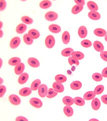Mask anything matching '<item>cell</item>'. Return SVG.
Returning <instances> with one entry per match:
<instances>
[{
    "label": "cell",
    "mask_w": 107,
    "mask_h": 121,
    "mask_svg": "<svg viewBox=\"0 0 107 121\" xmlns=\"http://www.w3.org/2000/svg\"><path fill=\"white\" fill-rule=\"evenodd\" d=\"M71 56L73 58L78 60H82L85 58V55L83 54V52L79 51H74L72 53Z\"/></svg>",
    "instance_id": "603a6c76"
},
{
    "label": "cell",
    "mask_w": 107,
    "mask_h": 121,
    "mask_svg": "<svg viewBox=\"0 0 107 121\" xmlns=\"http://www.w3.org/2000/svg\"><path fill=\"white\" fill-rule=\"evenodd\" d=\"M9 101L14 105H18L21 104V99L16 94H11L9 96Z\"/></svg>",
    "instance_id": "8992f818"
},
{
    "label": "cell",
    "mask_w": 107,
    "mask_h": 121,
    "mask_svg": "<svg viewBox=\"0 0 107 121\" xmlns=\"http://www.w3.org/2000/svg\"><path fill=\"white\" fill-rule=\"evenodd\" d=\"M90 121H99L97 119H91L89 120Z\"/></svg>",
    "instance_id": "681fc988"
},
{
    "label": "cell",
    "mask_w": 107,
    "mask_h": 121,
    "mask_svg": "<svg viewBox=\"0 0 107 121\" xmlns=\"http://www.w3.org/2000/svg\"><path fill=\"white\" fill-rule=\"evenodd\" d=\"M55 80L56 82L59 83H63L67 81V77L62 74H58L55 76Z\"/></svg>",
    "instance_id": "1f68e13d"
},
{
    "label": "cell",
    "mask_w": 107,
    "mask_h": 121,
    "mask_svg": "<svg viewBox=\"0 0 107 121\" xmlns=\"http://www.w3.org/2000/svg\"><path fill=\"white\" fill-rule=\"evenodd\" d=\"M41 85V81L40 79H36L34 80L31 84L30 88L32 91H36L38 90L39 86Z\"/></svg>",
    "instance_id": "4dcf8cb0"
},
{
    "label": "cell",
    "mask_w": 107,
    "mask_h": 121,
    "mask_svg": "<svg viewBox=\"0 0 107 121\" xmlns=\"http://www.w3.org/2000/svg\"><path fill=\"white\" fill-rule=\"evenodd\" d=\"M103 76L102 74L99 73H95L92 75V78L93 80L96 82H100L103 79Z\"/></svg>",
    "instance_id": "74e56055"
},
{
    "label": "cell",
    "mask_w": 107,
    "mask_h": 121,
    "mask_svg": "<svg viewBox=\"0 0 107 121\" xmlns=\"http://www.w3.org/2000/svg\"><path fill=\"white\" fill-rule=\"evenodd\" d=\"M78 35L81 39H84L86 37L87 35V30L85 26H81L79 27L78 29Z\"/></svg>",
    "instance_id": "5bb4252c"
},
{
    "label": "cell",
    "mask_w": 107,
    "mask_h": 121,
    "mask_svg": "<svg viewBox=\"0 0 107 121\" xmlns=\"http://www.w3.org/2000/svg\"><path fill=\"white\" fill-rule=\"evenodd\" d=\"M63 112L67 117H71L74 115V109L70 106L66 105L63 108Z\"/></svg>",
    "instance_id": "44dd1931"
},
{
    "label": "cell",
    "mask_w": 107,
    "mask_h": 121,
    "mask_svg": "<svg viewBox=\"0 0 107 121\" xmlns=\"http://www.w3.org/2000/svg\"><path fill=\"white\" fill-rule=\"evenodd\" d=\"M48 89L46 85L44 84H41L38 89V95L42 98H44L46 97L48 93Z\"/></svg>",
    "instance_id": "6da1fadb"
},
{
    "label": "cell",
    "mask_w": 107,
    "mask_h": 121,
    "mask_svg": "<svg viewBox=\"0 0 107 121\" xmlns=\"http://www.w3.org/2000/svg\"><path fill=\"white\" fill-rule=\"evenodd\" d=\"M101 101L103 102V104L107 105V95H103L101 97Z\"/></svg>",
    "instance_id": "bcb514c9"
},
{
    "label": "cell",
    "mask_w": 107,
    "mask_h": 121,
    "mask_svg": "<svg viewBox=\"0 0 107 121\" xmlns=\"http://www.w3.org/2000/svg\"><path fill=\"white\" fill-rule=\"evenodd\" d=\"M74 104L78 106L82 107L85 104V100L83 99V98L76 96L74 98Z\"/></svg>",
    "instance_id": "f1b7e54d"
},
{
    "label": "cell",
    "mask_w": 107,
    "mask_h": 121,
    "mask_svg": "<svg viewBox=\"0 0 107 121\" xmlns=\"http://www.w3.org/2000/svg\"><path fill=\"white\" fill-rule=\"evenodd\" d=\"M83 9V6L78 5H75L71 9V13L76 15L80 13Z\"/></svg>",
    "instance_id": "d6a6232c"
},
{
    "label": "cell",
    "mask_w": 107,
    "mask_h": 121,
    "mask_svg": "<svg viewBox=\"0 0 107 121\" xmlns=\"http://www.w3.org/2000/svg\"><path fill=\"white\" fill-rule=\"evenodd\" d=\"M88 17L93 20H99L101 18V14L97 11H90L88 13Z\"/></svg>",
    "instance_id": "4fadbf2b"
},
{
    "label": "cell",
    "mask_w": 107,
    "mask_h": 121,
    "mask_svg": "<svg viewBox=\"0 0 107 121\" xmlns=\"http://www.w3.org/2000/svg\"><path fill=\"white\" fill-rule=\"evenodd\" d=\"M82 46L85 48H89L93 45L92 43L89 39H84L81 41Z\"/></svg>",
    "instance_id": "f35d334b"
},
{
    "label": "cell",
    "mask_w": 107,
    "mask_h": 121,
    "mask_svg": "<svg viewBox=\"0 0 107 121\" xmlns=\"http://www.w3.org/2000/svg\"><path fill=\"white\" fill-rule=\"evenodd\" d=\"M104 90V86L103 85H99L95 87L94 92L95 95H100L102 94Z\"/></svg>",
    "instance_id": "d590c367"
},
{
    "label": "cell",
    "mask_w": 107,
    "mask_h": 121,
    "mask_svg": "<svg viewBox=\"0 0 107 121\" xmlns=\"http://www.w3.org/2000/svg\"><path fill=\"white\" fill-rule=\"evenodd\" d=\"M29 79V75L27 73H24L20 75L18 79V82L19 84H24L27 82Z\"/></svg>",
    "instance_id": "30bf717a"
},
{
    "label": "cell",
    "mask_w": 107,
    "mask_h": 121,
    "mask_svg": "<svg viewBox=\"0 0 107 121\" xmlns=\"http://www.w3.org/2000/svg\"><path fill=\"white\" fill-rule=\"evenodd\" d=\"M53 89L57 93H62L64 90V87L62 83L55 82L52 84Z\"/></svg>",
    "instance_id": "52a82bcc"
},
{
    "label": "cell",
    "mask_w": 107,
    "mask_h": 121,
    "mask_svg": "<svg viewBox=\"0 0 107 121\" xmlns=\"http://www.w3.org/2000/svg\"><path fill=\"white\" fill-rule=\"evenodd\" d=\"M70 87L72 90H78L82 87V83L79 81H74L71 83Z\"/></svg>",
    "instance_id": "7402d4cb"
},
{
    "label": "cell",
    "mask_w": 107,
    "mask_h": 121,
    "mask_svg": "<svg viewBox=\"0 0 107 121\" xmlns=\"http://www.w3.org/2000/svg\"><path fill=\"white\" fill-rule=\"evenodd\" d=\"M25 70V65L23 63H20L18 65L15 67L14 72L17 75L23 74Z\"/></svg>",
    "instance_id": "9c48e42d"
},
{
    "label": "cell",
    "mask_w": 107,
    "mask_h": 121,
    "mask_svg": "<svg viewBox=\"0 0 107 121\" xmlns=\"http://www.w3.org/2000/svg\"><path fill=\"white\" fill-rule=\"evenodd\" d=\"M21 61V59L18 57H12L10 59L8 60L9 65L12 66H16L19 64H20Z\"/></svg>",
    "instance_id": "4316f807"
},
{
    "label": "cell",
    "mask_w": 107,
    "mask_h": 121,
    "mask_svg": "<svg viewBox=\"0 0 107 121\" xmlns=\"http://www.w3.org/2000/svg\"><path fill=\"white\" fill-rule=\"evenodd\" d=\"M3 32L2 30L1 29V30H0V37L2 38L3 37Z\"/></svg>",
    "instance_id": "c3c4849f"
},
{
    "label": "cell",
    "mask_w": 107,
    "mask_h": 121,
    "mask_svg": "<svg viewBox=\"0 0 107 121\" xmlns=\"http://www.w3.org/2000/svg\"><path fill=\"white\" fill-rule=\"evenodd\" d=\"M48 29L51 32L53 33H58L62 30L60 26L55 24H52L49 25Z\"/></svg>",
    "instance_id": "2e32d148"
},
{
    "label": "cell",
    "mask_w": 107,
    "mask_h": 121,
    "mask_svg": "<svg viewBox=\"0 0 107 121\" xmlns=\"http://www.w3.org/2000/svg\"><path fill=\"white\" fill-rule=\"evenodd\" d=\"M23 39L24 42L27 45H31L33 43V39H32L30 36L28 35V34H25L23 37Z\"/></svg>",
    "instance_id": "836d02e7"
},
{
    "label": "cell",
    "mask_w": 107,
    "mask_h": 121,
    "mask_svg": "<svg viewBox=\"0 0 107 121\" xmlns=\"http://www.w3.org/2000/svg\"><path fill=\"white\" fill-rule=\"evenodd\" d=\"M102 75L103 77L107 78V67L103 69L102 72Z\"/></svg>",
    "instance_id": "7dc6e473"
},
{
    "label": "cell",
    "mask_w": 107,
    "mask_h": 121,
    "mask_svg": "<svg viewBox=\"0 0 107 121\" xmlns=\"http://www.w3.org/2000/svg\"><path fill=\"white\" fill-rule=\"evenodd\" d=\"M7 2L5 0H1L0 1V10L1 11H4L6 8Z\"/></svg>",
    "instance_id": "60d3db41"
},
{
    "label": "cell",
    "mask_w": 107,
    "mask_h": 121,
    "mask_svg": "<svg viewBox=\"0 0 107 121\" xmlns=\"http://www.w3.org/2000/svg\"><path fill=\"white\" fill-rule=\"evenodd\" d=\"M74 52V49L71 48H66L62 51V55L64 57H68V56H70Z\"/></svg>",
    "instance_id": "f546056e"
},
{
    "label": "cell",
    "mask_w": 107,
    "mask_h": 121,
    "mask_svg": "<svg viewBox=\"0 0 107 121\" xmlns=\"http://www.w3.org/2000/svg\"><path fill=\"white\" fill-rule=\"evenodd\" d=\"M52 5V3L49 0H43L39 3V7L42 9H47L50 8Z\"/></svg>",
    "instance_id": "d4e9b609"
},
{
    "label": "cell",
    "mask_w": 107,
    "mask_h": 121,
    "mask_svg": "<svg viewBox=\"0 0 107 121\" xmlns=\"http://www.w3.org/2000/svg\"><path fill=\"white\" fill-rule=\"evenodd\" d=\"M101 101L98 98H94L91 101V108L95 111H98L101 107Z\"/></svg>",
    "instance_id": "8fae6325"
},
{
    "label": "cell",
    "mask_w": 107,
    "mask_h": 121,
    "mask_svg": "<svg viewBox=\"0 0 107 121\" xmlns=\"http://www.w3.org/2000/svg\"><path fill=\"white\" fill-rule=\"evenodd\" d=\"M21 21L25 24H32L33 23V20L31 18L29 17V16H22L21 18Z\"/></svg>",
    "instance_id": "e575fe53"
},
{
    "label": "cell",
    "mask_w": 107,
    "mask_h": 121,
    "mask_svg": "<svg viewBox=\"0 0 107 121\" xmlns=\"http://www.w3.org/2000/svg\"><path fill=\"white\" fill-rule=\"evenodd\" d=\"M58 93L56 92L55 91L53 88H49L48 91V93L46 97L48 98H52L55 97L57 95Z\"/></svg>",
    "instance_id": "8d00e7d4"
},
{
    "label": "cell",
    "mask_w": 107,
    "mask_h": 121,
    "mask_svg": "<svg viewBox=\"0 0 107 121\" xmlns=\"http://www.w3.org/2000/svg\"><path fill=\"white\" fill-rule=\"evenodd\" d=\"M95 50L98 52H101L104 50V46L103 44L99 41H95L93 43Z\"/></svg>",
    "instance_id": "e0dca14e"
},
{
    "label": "cell",
    "mask_w": 107,
    "mask_h": 121,
    "mask_svg": "<svg viewBox=\"0 0 107 121\" xmlns=\"http://www.w3.org/2000/svg\"><path fill=\"white\" fill-rule=\"evenodd\" d=\"M6 92V87L4 85L0 86V97L2 98L5 95Z\"/></svg>",
    "instance_id": "b9f144b4"
},
{
    "label": "cell",
    "mask_w": 107,
    "mask_h": 121,
    "mask_svg": "<svg viewBox=\"0 0 107 121\" xmlns=\"http://www.w3.org/2000/svg\"><path fill=\"white\" fill-rule=\"evenodd\" d=\"M28 35L33 39H36L40 37V33L35 29H31L28 31Z\"/></svg>",
    "instance_id": "9a60e30c"
},
{
    "label": "cell",
    "mask_w": 107,
    "mask_h": 121,
    "mask_svg": "<svg viewBox=\"0 0 107 121\" xmlns=\"http://www.w3.org/2000/svg\"><path fill=\"white\" fill-rule=\"evenodd\" d=\"M105 40L107 42V35H106L105 36Z\"/></svg>",
    "instance_id": "f5cc1de1"
},
{
    "label": "cell",
    "mask_w": 107,
    "mask_h": 121,
    "mask_svg": "<svg viewBox=\"0 0 107 121\" xmlns=\"http://www.w3.org/2000/svg\"><path fill=\"white\" fill-rule=\"evenodd\" d=\"M95 95L94 91H89L84 94L83 98L85 100H91L95 98Z\"/></svg>",
    "instance_id": "ffe728a7"
},
{
    "label": "cell",
    "mask_w": 107,
    "mask_h": 121,
    "mask_svg": "<svg viewBox=\"0 0 107 121\" xmlns=\"http://www.w3.org/2000/svg\"><path fill=\"white\" fill-rule=\"evenodd\" d=\"M0 79H1V84H2V83H3V80L2 79V78H0Z\"/></svg>",
    "instance_id": "db71d44e"
},
{
    "label": "cell",
    "mask_w": 107,
    "mask_h": 121,
    "mask_svg": "<svg viewBox=\"0 0 107 121\" xmlns=\"http://www.w3.org/2000/svg\"><path fill=\"white\" fill-rule=\"evenodd\" d=\"M55 43L54 37L52 35H49L45 38V44L48 48H52L54 47Z\"/></svg>",
    "instance_id": "7a4b0ae2"
},
{
    "label": "cell",
    "mask_w": 107,
    "mask_h": 121,
    "mask_svg": "<svg viewBox=\"0 0 107 121\" xmlns=\"http://www.w3.org/2000/svg\"><path fill=\"white\" fill-rule=\"evenodd\" d=\"M58 17V14L54 11H49L45 15V19L48 21H54Z\"/></svg>",
    "instance_id": "3957f363"
},
{
    "label": "cell",
    "mask_w": 107,
    "mask_h": 121,
    "mask_svg": "<svg viewBox=\"0 0 107 121\" xmlns=\"http://www.w3.org/2000/svg\"><path fill=\"white\" fill-rule=\"evenodd\" d=\"M68 62L70 66L73 65H76V66H78L79 65V60L73 58L72 56H70L68 59Z\"/></svg>",
    "instance_id": "ab89813d"
},
{
    "label": "cell",
    "mask_w": 107,
    "mask_h": 121,
    "mask_svg": "<svg viewBox=\"0 0 107 121\" xmlns=\"http://www.w3.org/2000/svg\"><path fill=\"white\" fill-rule=\"evenodd\" d=\"M100 56L103 60L107 62V51H103L100 52Z\"/></svg>",
    "instance_id": "7bdbcfd3"
},
{
    "label": "cell",
    "mask_w": 107,
    "mask_h": 121,
    "mask_svg": "<svg viewBox=\"0 0 107 121\" xmlns=\"http://www.w3.org/2000/svg\"><path fill=\"white\" fill-rule=\"evenodd\" d=\"M87 7L91 11H97L99 10V7L97 3L94 1H90L87 2Z\"/></svg>",
    "instance_id": "cb8c5ba5"
},
{
    "label": "cell",
    "mask_w": 107,
    "mask_h": 121,
    "mask_svg": "<svg viewBox=\"0 0 107 121\" xmlns=\"http://www.w3.org/2000/svg\"><path fill=\"white\" fill-rule=\"evenodd\" d=\"M70 40V36L69 32L65 31L62 35V41L64 44H68Z\"/></svg>",
    "instance_id": "ac0fdd59"
},
{
    "label": "cell",
    "mask_w": 107,
    "mask_h": 121,
    "mask_svg": "<svg viewBox=\"0 0 107 121\" xmlns=\"http://www.w3.org/2000/svg\"><path fill=\"white\" fill-rule=\"evenodd\" d=\"M15 121H28V120L26 118L24 117H22V116H18L15 119Z\"/></svg>",
    "instance_id": "f6af8a7d"
},
{
    "label": "cell",
    "mask_w": 107,
    "mask_h": 121,
    "mask_svg": "<svg viewBox=\"0 0 107 121\" xmlns=\"http://www.w3.org/2000/svg\"><path fill=\"white\" fill-rule=\"evenodd\" d=\"M95 35L98 37H104L107 35V31L104 29L98 28L95 29L94 31Z\"/></svg>",
    "instance_id": "d6986e66"
},
{
    "label": "cell",
    "mask_w": 107,
    "mask_h": 121,
    "mask_svg": "<svg viewBox=\"0 0 107 121\" xmlns=\"http://www.w3.org/2000/svg\"><path fill=\"white\" fill-rule=\"evenodd\" d=\"M29 103L32 107L36 108H41L43 105V103L42 101L36 97L31 98L29 100Z\"/></svg>",
    "instance_id": "277c9868"
},
{
    "label": "cell",
    "mask_w": 107,
    "mask_h": 121,
    "mask_svg": "<svg viewBox=\"0 0 107 121\" xmlns=\"http://www.w3.org/2000/svg\"><path fill=\"white\" fill-rule=\"evenodd\" d=\"M20 43H21L20 38L17 36L14 37L10 40V44H9L10 47L12 49L17 48L19 46V45L20 44Z\"/></svg>",
    "instance_id": "5b68a950"
},
{
    "label": "cell",
    "mask_w": 107,
    "mask_h": 121,
    "mask_svg": "<svg viewBox=\"0 0 107 121\" xmlns=\"http://www.w3.org/2000/svg\"><path fill=\"white\" fill-rule=\"evenodd\" d=\"M0 24H1V26H0V29H1L2 28V26H3V23L2 21L0 22Z\"/></svg>",
    "instance_id": "f907efd6"
},
{
    "label": "cell",
    "mask_w": 107,
    "mask_h": 121,
    "mask_svg": "<svg viewBox=\"0 0 107 121\" xmlns=\"http://www.w3.org/2000/svg\"><path fill=\"white\" fill-rule=\"evenodd\" d=\"M32 91L31 89L29 87H24L19 90V94L22 96L26 97L32 93Z\"/></svg>",
    "instance_id": "7c38bea8"
},
{
    "label": "cell",
    "mask_w": 107,
    "mask_h": 121,
    "mask_svg": "<svg viewBox=\"0 0 107 121\" xmlns=\"http://www.w3.org/2000/svg\"><path fill=\"white\" fill-rule=\"evenodd\" d=\"M27 29V25L24 23L18 24L16 28V32L18 34H23Z\"/></svg>",
    "instance_id": "83f0119b"
},
{
    "label": "cell",
    "mask_w": 107,
    "mask_h": 121,
    "mask_svg": "<svg viewBox=\"0 0 107 121\" xmlns=\"http://www.w3.org/2000/svg\"><path fill=\"white\" fill-rule=\"evenodd\" d=\"M74 2L76 4V5H81L82 6L85 5V0H74Z\"/></svg>",
    "instance_id": "ee69618b"
},
{
    "label": "cell",
    "mask_w": 107,
    "mask_h": 121,
    "mask_svg": "<svg viewBox=\"0 0 107 121\" xmlns=\"http://www.w3.org/2000/svg\"><path fill=\"white\" fill-rule=\"evenodd\" d=\"M63 103L66 106H71L74 104V98L69 96H66L62 98Z\"/></svg>",
    "instance_id": "484cf974"
},
{
    "label": "cell",
    "mask_w": 107,
    "mask_h": 121,
    "mask_svg": "<svg viewBox=\"0 0 107 121\" xmlns=\"http://www.w3.org/2000/svg\"><path fill=\"white\" fill-rule=\"evenodd\" d=\"M0 60H1V65H0V67L1 68V67H2V63H3L2 59H0Z\"/></svg>",
    "instance_id": "816d5d0a"
},
{
    "label": "cell",
    "mask_w": 107,
    "mask_h": 121,
    "mask_svg": "<svg viewBox=\"0 0 107 121\" xmlns=\"http://www.w3.org/2000/svg\"><path fill=\"white\" fill-rule=\"evenodd\" d=\"M28 65L32 68H38L40 66V63L37 59L35 58H29L27 60Z\"/></svg>",
    "instance_id": "ba28073f"
}]
</instances>
